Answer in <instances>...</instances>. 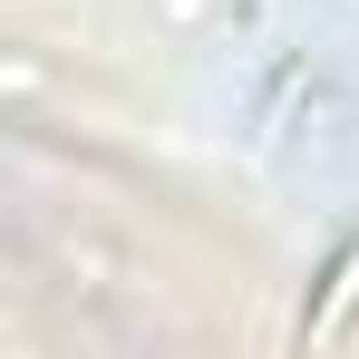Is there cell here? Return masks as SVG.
Here are the masks:
<instances>
[{"label":"cell","instance_id":"6da1fadb","mask_svg":"<svg viewBox=\"0 0 359 359\" xmlns=\"http://www.w3.org/2000/svg\"><path fill=\"white\" fill-rule=\"evenodd\" d=\"M350 311H359V243L340 252L330 292H320V311H311V340H340V330H350Z\"/></svg>","mask_w":359,"mask_h":359}]
</instances>
